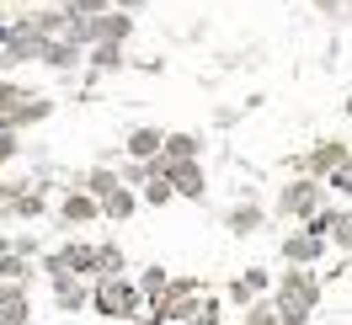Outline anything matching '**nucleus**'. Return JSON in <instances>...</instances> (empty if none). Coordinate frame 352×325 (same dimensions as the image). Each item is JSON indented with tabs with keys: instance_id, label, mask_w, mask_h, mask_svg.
Wrapping results in <instances>:
<instances>
[]
</instances>
